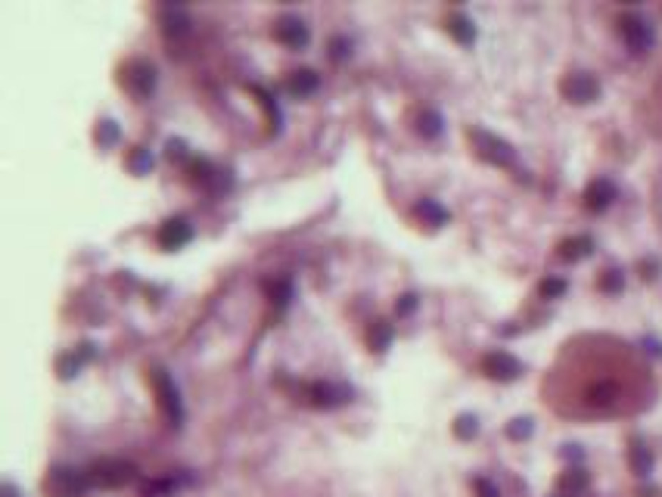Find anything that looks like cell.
Listing matches in <instances>:
<instances>
[{
  "label": "cell",
  "instance_id": "24",
  "mask_svg": "<svg viewBox=\"0 0 662 497\" xmlns=\"http://www.w3.org/2000/svg\"><path fill=\"white\" fill-rule=\"evenodd\" d=\"M476 494L479 497H501L495 482H488V478H476Z\"/></svg>",
  "mask_w": 662,
  "mask_h": 497
},
{
  "label": "cell",
  "instance_id": "25",
  "mask_svg": "<svg viewBox=\"0 0 662 497\" xmlns=\"http://www.w3.org/2000/svg\"><path fill=\"white\" fill-rule=\"evenodd\" d=\"M97 137H100L103 143H113V140H115V125H113V122H103L100 131H97Z\"/></svg>",
  "mask_w": 662,
  "mask_h": 497
},
{
  "label": "cell",
  "instance_id": "20",
  "mask_svg": "<svg viewBox=\"0 0 662 497\" xmlns=\"http://www.w3.org/2000/svg\"><path fill=\"white\" fill-rule=\"evenodd\" d=\"M476 432H479V419L472 417V414H463L457 417V423H454V435L463 441H470V439H476Z\"/></svg>",
  "mask_w": 662,
  "mask_h": 497
},
{
  "label": "cell",
  "instance_id": "30",
  "mask_svg": "<svg viewBox=\"0 0 662 497\" xmlns=\"http://www.w3.org/2000/svg\"><path fill=\"white\" fill-rule=\"evenodd\" d=\"M566 457H569V460H581V451H579V444H566Z\"/></svg>",
  "mask_w": 662,
  "mask_h": 497
},
{
  "label": "cell",
  "instance_id": "12",
  "mask_svg": "<svg viewBox=\"0 0 662 497\" xmlns=\"http://www.w3.org/2000/svg\"><path fill=\"white\" fill-rule=\"evenodd\" d=\"M156 389H159V395H162V404H165L168 410V417L171 419H180V401H177V389L171 385V380L162 370H156Z\"/></svg>",
  "mask_w": 662,
  "mask_h": 497
},
{
  "label": "cell",
  "instance_id": "4",
  "mask_svg": "<svg viewBox=\"0 0 662 497\" xmlns=\"http://www.w3.org/2000/svg\"><path fill=\"white\" fill-rule=\"evenodd\" d=\"M560 93L569 103H594L600 97V81L588 72H572L560 81Z\"/></svg>",
  "mask_w": 662,
  "mask_h": 497
},
{
  "label": "cell",
  "instance_id": "18",
  "mask_svg": "<svg viewBox=\"0 0 662 497\" xmlns=\"http://www.w3.org/2000/svg\"><path fill=\"white\" fill-rule=\"evenodd\" d=\"M532 432H535V423H532L529 417H517V419H510V426H507V439H513V441H526V439H532Z\"/></svg>",
  "mask_w": 662,
  "mask_h": 497
},
{
  "label": "cell",
  "instance_id": "23",
  "mask_svg": "<svg viewBox=\"0 0 662 497\" xmlns=\"http://www.w3.org/2000/svg\"><path fill=\"white\" fill-rule=\"evenodd\" d=\"M563 293H566V280H554V277H550V280L541 283V295H544V298H560Z\"/></svg>",
  "mask_w": 662,
  "mask_h": 497
},
{
  "label": "cell",
  "instance_id": "26",
  "mask_svg": "<svg viewBox=\"0 0 662 497\" xmlns=\"http://www.w3.org/2000/svg\"><path fill=\"white\" fill-rule=\"evenodd\" d=\"M389 339H392V330H389V327H383V320H380V323H376V342H373V345H376V348H383Z\"/></svg>",
  "mask_w": 662,
  "mask_h": 497
},
{
  "label": "cell",
  "instance_id": "7",
  "mask_svg": "<svg viewBox=\"0 0 662 497\" xmlns=\"http://www.w3.org/2000/svg\"><path fill=\"white\" fill-rule=\"evenodd\" d=\"M90 478H93V482H100V485L115 488V485L131 482V478H134V466L131 464H122V460H103V464H97V466L90 469Z\"/></svg>",
  "mask_w": 662,
  "mask_h": 497
},
{
  "label": "cell",
  "instance_id": "29",
  "mask_svg": "<svg viewBox=\"0 0 662 497\" xmlns=\"http://www.w3.org/2000/svg\"><path fill=\"white\" fill-rule=\"evenodd\" d=\"M348 44H346V41H333V56H336V59H342V56H346L348 53V50H346Z\"/></svg>",
  "mask_w": 662,
  "mask_h": 497
},
{
  "label": "cell",
  "instance_id": "6",
  "mask_svg": "<svg viewBox=\"0 0 662 497\" xmlns=\"http://www.w3.org/2000/svg\"><path fill=\"white\" fill-rule=\"evenodd\" d=\"M122 81L128 84V90L137 93V97H146L152 88H156V68H152L150 63H128L125 66V72H122Z\"/></svg>",
  "mask_w": 662,
  "mask_h": 497
},
{
  "label": "cell",
  "instance_id": "15",
  "mask_svg": "<svg viewBox=\"0 0 662 497\" xmlns=\"http://www.w3.org/2000/svg\"><path fill=\"white\" fill-rule=\"evenodd\" d=\"M317 84H321V78H317L311 68H302V72H292L289 90L299 93V97H305V93H314V90H317Z\"/></svg>",
  "mask_w": 662,
  "mask_h": 497
},
{
  "label": "cell",
  "instance_id": "17",
  "mask_svg": "<svg viewBox=\"0 0 662 497\" xmlns=\"http://www.w3.org/2000/svg\"><path fill=\"white\" fill-rule=\"evenodd\" d=\"M629 460H631V469H634V476H641V478H647L653 473V454L643 448V444H631V454H629Z\"/></svg>",
  "mask_w": 662,
  "mask_h": 497
},
{
  "label": "cell",
  "instance_id": "9",
  "mask_svg": "<svg viewBox=\"0 0 662 497\" xmlns=\"http://www.w3.org/2000/svg\"><path fill=\"white\" fill-rule=\"evenodd\" d=\"M613 199H616V187L609 181H604V177H597V181L584 190V205H588L591 211H606L609 205H613Z\"/></svg>",
  "mask_w": 662,
  "mask_h": 497
},
{
  "label": "cell",
  "instance_id": "1",
  "mask_svg": "<svg viewBox=\"0 0 662 497\" xmlns=\"http://www.w3.org/2000/svg\"><path fill=\"white\" fill-rule=\"evenodd\" d=\"M629 401V385H625V376H619L616 370L604 367L597 376H591L588 382L581 385L579 392V404L584 414L594 417H606V414H619Z\"/></svg>",
  "mask_w": 662,
  "mask_h": 497
},
{
  "label": "cell",
  "instance_id": "14",
  "mask_svg": "<svg viewBox=\"0 0 662 497\" xmlns=\"http://www.w3.org/2000/svg\"><path fill=\"white\" fill-rule=\"evenodd\" d=\"M584 488H588V473H584V469H569V473L560 476V491H563V497H579Z\"/></svg>",
  "mask_w": 662,
  "mask_h": 497
},
{
  "label": "cell",
  "instance_id": "21",
  "mask_svg": "<svg viewBox=\"0 0 662 497\" xmlns=\"http://www.w3.org/2000/svg\"><path fill=\"white\" fill-rule=\"evenodd\" d=\"M420 134L423 137H438L442 134V115L433 113V109H426V113L420 115Z\"/></svg>",
  "mask_w": 662,
  "mask_h": 497
},
{
  "label": "cell",
  "instance_id": "13",
  "mask_svg": "<svg viewBox=\"0 0 662 497\" xmlns=\"http://www.w3.org/2000/svg\"><path fill=\"white\" fill-rule=\"evenodd\" d=\"M591 248H594L591 236H572V239H566V243L560 246V258L579 261V258H584V255H591Z\"/></svg>",
  "mask_w": 662,
  "mask_h": 497
},
{
  "label": "cell",
  "instance_id": "11",
  "mask_svg": "<svg viewBox=\"0 0 662 497\" xmlns=\"http://www.w3.org/2000/svg\"><path fill=\"white\" fill-rule=\"evenodd\" d=\"M162 25H165L168 34H175V38H184V34H190V16L187 10H180V6H162Z\"/></svg>",
  "mask_w": 662,
  "mask_h": 497
},
{
  "label": "cell",
  "instance_id": "27",
  "mask_svg": "<svg viewBox=\"0 0 662 497\" xmlns=\"http://www.w3.org/2000/svg\"><path fill=\"white\" fill-rule=\"evenodd\" d=\"M131 165H134V171H143V168H150V165H152V159L146 156V152H134Z\"/></svg>",
  "mask_w": 662,
  "mask_h": 497
},
{
  "label": "cell",
  "instance_id": "3",
  "mask_svg": "<svg viewBox=\"0 0 662 497\" xmlns=\"http://www.w3.org/2000/svg\"><path fill=\"white\" fill-rule=\"evenodd\" d=\"M619 31H622V38H625V44H629L631 53H647L653 47V41H656L653 25L638 13H625L622 19H619Z\"/></svg>",
  "mask_w": 662,
  "mask_h": 497
},
{
  "label": "cell",
  "instance_id": "19",
  "mask_svg": "<svg viewBox=\"0 0 662 497\" xmlns=\"http://www.w3.org/2000/svg\"><path fill=\"white\" fill-rule=\"evenodd\" d=\"M417 211L429 221V224H445V221H448V211H445L438 202H433V199H423V202L417 205Z\"/></svg>",
  "mask_w": 662,
  "mask_h": 497
},
{
  "label": "cell",
  "instance_id": "8",
  "mask_svg": "<svg viewBox=\"0 0 662 497\" xmlns=\"http://www.w3.org/2000/svg\"><path fill=\"white\" fill-rule=\"evenodd\" d=\"M274 34H277V41H283L286 47H305L308 44V28L296 19V16H283V19L274 25Z\"/></svg>",
  "mask_w": 662,
  "mask_h": 497
},
{
  "label": "cell",
  "instance_id": "22",
  "mask_svg": "<svg viewBox=\"0 0 662 497\" xmlns=\"http://www.w3.org/2000/svg\"><path fill=\"white\" fill-rule=\"evenodd\" d=\"M622 286H625L622 271H616V268L604 271V277H600V289H604V293H622Z\"/></svg>",
  "mask_w": 662,
  "mask_h": 497
},
{
  "label": "cell",
  "instance_id": "31",
  "mask_svg": "<svg viewBox=\"0 0 662 497\" xmlns=\"http://www.w3.org/2000/svg\"><path fill=\"white\" fill-rule=\"evenodd\" d=\"M6 497H16V491H13V488H10V485H6Z\"/></svg>",
  "mask_w": 662,
  "mask_h": 497
},
{
  "label": "cell",
  "instance_id": "5",
  "mask_svg": "<svg viewBox=\"0 0 662 497\" xmlns=\"http://www.w3.org/2000/svg\"><path fill=\"white\" fill-rule=\"evenodd\" d=\"M482 370L497 382H513L522 373V364L513 355H507V351H492V355H485Z\"/></svg>",
  "mask_w": 662,
  "mask_h": 497
},
{
  "label": "cell",
  "instance_id": "10",
  "mask_svg": "<svg viewBox=\"0 0 662 497\" xmlns=\"http://www.w3.org/2000/svg\"><path fill=\"white\" fill-rule=\"evenodd\" d=\"M190 236H193V230H190V224H187L184 218H171V221H165V224H162V230H159V243L165 246V248L184 246Z\"/></svg>",
  "mask_w": 662,
  "mask_h": 497
},
{
  "label": "cell",
  "instance_id": "16",
  "mask_svg": "<svg viewBox=\"0 0 662 497\" xmlns=\"http://www.w3.org/2000/svg\"><path fill=\"white\" fill-rule=\"evenodd\" d=\"M448 31L460 41V44H472V41H476V28H472V22L467 19V16H460V13L448 16Z\"/></svg>",
  "mask_w": 662,
  "mask_h": 497
},
{
  "label": "cell",
  "instance_id": "28",
  "mask_svg": "<svg viewBox=\"0 0 662 497\" xmlns=\"http://www.w3.org/2000/svg\"><path fill=\"white\" fill-rule=\"evenodd\" d=\"M414 308H417V295H404L401 305H398V311H401V314H410Z\"/></svg>",
  "mask_w": 662,
  "mask_h": 497
},
{
  "label": "cell",
  "instance_id": "2",
  "mask_svg": "<svg viewBox=\"0 0 662 497\" xmlns=\"http://www.w3.org/2000/svg\"><path fill=\"white\" fill-rule=\"evenodd\" d=\"M470 140H472V147H476V152L482 156L485 162H492V165H513V159H517V152H513V147L507 140H501V137H495V134H488V131H470Z\"/></svg>",
  "mask_w": 662,
  "mask_h": 497
}]
</instances>
